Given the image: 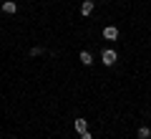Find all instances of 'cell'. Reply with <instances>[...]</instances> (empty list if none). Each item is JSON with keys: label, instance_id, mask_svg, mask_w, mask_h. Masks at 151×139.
I'll use <instances>...</instances> for the list:
<instances>
[{"label": "cell", "instance_id": "7a4b0ae2", "mask_svg": "<svg viewBox=\"0 0 151 139\" xmlns=\"http://www.w3.org/2000/svg\"><path fill=\"white\" fill-rule=\"evenodd\" d=\"M103 38H106V41H116V38H119V28H116V25L103 28Z\"/></svg>", "mask_w": 151, "mask_h": 139}, {"label": "cell", "instance_id": "3957f363", "mask_svg": "<svg viewBox=\"0 0 151 139\" xmlns=\"http://www.w3.org/2000/svg\"><path fill=\"white\" fill-rule=\"evenodd\" d=\"M93 13V0H83L81 3V15H91Z\"/></svg>", "mask_w": 151, "mask_h": 139}, {"label": "cell", "instance_id": "6da1fadb", "mask_svg": "<svg viewBox=\"0 0 151 139\" xmlns=\"http://www.w3.org/2000/svg\"><path fill=\"white\" fill-rule=\"evenodd\" d=\"M101 61H103L106 66H113L116 61H119V56H116V51H113V48H106V51L101 53Z\"/></svg>", "mask_w": 151, "mask_h": 139}, {"label": "cell", "instance_id": "8992f818", "mask_svg": "<svg viewBox=\"0 0 151 139\" xmlns=\"http://www.w3.org/2000/svg\"><path fill=\"white\" fill-rule=\"evenodd\" d=\"M3 10H5V13H10V15H13V13L18 10V5L13 3V0H5V3H3Z\"/></svg>", "mask_w": 151, "mask_h": 139}, {"label": "cell", "instance_id": "9c48e42d", "mask_svg": "<svg viewBox=\"0 0 151 139\" xmlns=\"http://www.w3.org/2000/svg\"><path fill=\"white\" fill-rule=\"evenodd\" d=\"M81 139H93V137H91L88 132H83V134H81Z\"/></svg>", "mask_w": 151, "mask_h": 139}, {"label": "cell", "instance_id": "ba28073f", "mask_svg": "<svg viewBox=\"0 0 151 139\" xmlns=\"http://www.w3.org/2000/svg\"><path fill=\"white\" fill-rule=\"evenodd\" d=\"M30 56H43V48H40V46H33V48H30Z\"/></svg>", "mask_w": 151, "mask_h": 139}, {"label": "cell", "instance_id": "277c9868", "mask_svg": "<svg viewBox=\"0 0 151 139\" xmlns=\"http://www.w3.org/2000/svg\"><path fill=\"white\" fill-rule=\"evenodd\" d=\"M78 61H81L83 66H91V63H93V56L88 53V51H81V56H78Z\"/></svg>", "mask_w": 151, "mask_h": 139}, {"label": "cell", "instance_id": "5b68a950", "mask_svg": "<svg viewBox=\"0 0 151 139\" xmlns=\"http://www.w3.org/2000/svg\"><path fill=\"white\" fill-rule=\"evenodd\" d=\"M76 132H78V134L88 132V124H86V119H76Z\"/></svg>", "mask_w": 151, "mask_h": 139}, {"label": "cell", "instance_id": "52a82bcc", "mask_svg": "<svg viewBox=\"0 0 151 139\" xmlns=\"http://www.w3.org/2000/svg\"><path fill=\"white\" fill-rule=\"evenodd\" d=\"M136 137H139V139H151V129L149 127H141L139 132H136Z\"/></svg>", "mask_w": 151, "mask_h": 139}]
</instances>
